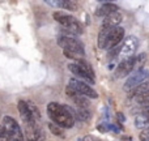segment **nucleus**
Instances as JSON below:
<instances>
[{"label": "nucleus", "instance_id": "1", "mask_svg": "<svg viewBox=\"0 0 149 141\" xmlns=\"http://www.w3.org/2000/svg\"><path fill=\"white\" fill-rule=\"evenodd\" d=\"M47 114L54 123L62 128H71L74 124V118L70 113V106L60 105L58 102H51L47 106Z\"/></svg>", "mask_w": 149, "mask_h": 141}, {"label": "nucleus", "instance_id": "2", "mask_svg": "<svg viewBox=\"0 0 149 141\" xmlns=\"http://www.w3.org/2000/svg\"><path fill=\"white\" fill-rule=\"evenodd\" d=\"M58 44L63 49V52L67 58L73 60H77L79 58H84L85 49L84 44L71 35H62L58 38Z\"/></svg>", "mask_w": 149, "mask_h": 141}, {"label": "nucleus", "instance_id": "3", "mask_svg": "<svg viewBox=\"0 0 149 141\" xmlns=\"http://www.w3.org/2000/svg\"><path fill=\"white\" fill-rule=\"evenodd\" d=\"M52 17L56 22H59L63 28L67 29V31H70L71 34H82V26L73 16L67 15L63 10H55L52 13Z\"/></svg>", "mask_w": 149, "mask_h": 141}, {"label": "nucleus", "instance_id": "4", "mask_svg": "<svg viewBox=\"0 0 149 141\" xmlns=\"http://www.w3.org/2000/svg\"><path fill=\"white\" fill-rule=\"evenodd\" d=\"M3 128L4 132L8 133L13 139V141H24L22 129L20 124L12 118V116H4L3 118Z\"/></svg>", "mask_w": 149, "mask_h": 141}, {"label": "nucleus", "instance_id": "5", "mask_svg": "<svg viewBox=\"0 0 149 141\" xmlns=\"http://www.w3.org/2000/svg\"><path fill=\"white\" fill-rule=\"evenodd\" d=\"M68 85H70L72 89L76 90L79 94L85 95V97H88V98H97L98 97L97 92L92 88V85L86 84L85 81H81L80 78H71Z\"/></svg>", "mask_w": 149, "mask_h": 141}, {"label": "nucleus", "instance_id": "6", "mask_svg": "<svg viewBox=\"0 0 149 141\" xmlns=\"http://www.w3.org/2000/svg\"><path fill=\"white\" fill-rule=\"evenodd\" d=\"M68 69L72 72L77 78H80L81 81H85L86 84L93 85L95 82L94 81V80H95L94 73H93V72H89L88 69H85L84 67L76 64V63H71V64H68Z\"/></svg>", "mask_w": 149, "mask_h": 141}, {"label": "nucleus", "instance_id": "7", "mask_svg": "<svg viewBox=\"0 0 149 141\" xmlns=\"http://www.w3.org/2000/svg\"><path fill=\"white\" fill-rule=\"evenodd\" d=\"M149 78V72L147 69H139L137 72H135L131 77L126 81V84L123 85V89L124 90H132L134 88L139 86V85L144 84L145 81Z\"/></svg>", "mask_w": 149, "mask_h": 141}, {"label": "nucleus", "instance_id": "8", "mask_svg": "<svg viewBox=\"0 0 149 141\" xmlns=\"http://www.w3.org/2000/svg\"><path fill=\"white\" fill-rule=\"evenodd\" d=\"M137 44H139V42H137L136 37H132V35L127 37L124 43H123V46L120 47L119 58H120L122 60H126V59L132 58V55H134L137 50Z\"/></svg>", "mask_w": 149, "mask_h": 141}, {"label": "nucleus", "instance_id": "9", "mask_svg": "<svg viewBox=\"0 0 149 141\" xmlns=\"http://www.w3.org/2000/svg\"><path fill=\"white\" fill-rule=\"evenodd\" d=\"M136 67V58H130V59L122 60L119 65L115 69V76L116 77H124L128 73H131Z\"/></svg>", "mask_w": 149, "mask_h": 141}, {"label": "nucleus", "instance_id": "10", "mask_svg": "<svg viewBox=\"0 0 149 141\" xmlns=\"http://www.w3.org/2000/svg\"><path fill=\"white\" fill-rule=\"evenodd\" d=\"M18 113H20V116H21V119H22V122H24L25 126H30V124L38 123V122L33 118V115H31L26 101H22V99L18 101Z\"/></svg>", "mask_w": 149, "mask_h": 141}, {"label": "nucleus", "instance_id": "11", "mask_svg": "<svg viewBox=\"0 0 149 141\" xmlns=\"http://www.w3.org/2000/svg\"><path fill=\"white\" fill-rule=\"evenodd\" d=\"M25 137L28 141H45V135L38 124L25 126Z\"/></svg>", "mask_w": 149, "mask_h": 141}, {"label": "nucleus", "instance_id": "12", "mask_svg": "<svg viewBox=\"0 0 149 141\" xmlns=\"http://www.w3.org/2000/svg\"><path fill=\"white\" fill-rule=\"evenodd\" d=\"M123 38H124V29L120 28V26L114 28L113 30H111L110 39H109V42H107L106 50H111V49H114V47H116L122 42Z\"/></svg>", "mask_w": 149, "mask_h": 141}, {"label": "nucleus", "instance_id": "13", "mask_svg": "<svg viewBox=\"0 0 149 141\" xmlns=\"http://www.w3.org/2000/svg\"><path fill=\"white\" fill-rule=\"evenodd\" d=\"M122 22V15L119 12H114L106 16L102 21V28H116Z\"/></svg>", "mask_w": 149, "mask_h": 141}, {"label": "nucleus", "instance_id": "14", "mask_svg": "<svg viewBox=\"0 0 149 141\" xmlns=\"http://www.w3.org/2000/svg\"><path fill=\"white\" fill-rule=\"evenodd\" d=\"M52 8H64L68 10H76V4L72 0H45Z\"/></svg>", "mask_w": 149, "mask_h": 141}, {"label": "nucleus", "instance_id": "15", "mask_svg": "<svg viewBox=\"0 0 149 141\" xmlns=\"http://www.w3.org/2000/svg\"><path fill=\"white\" fill-rule=\"evenodd\" d=\"M114 12H118V5L113 4V3H103L100 8L95 9V16H98V17H106V16L111 15Z\"/></svg>", "mask_w": 149, "mask_h": 141}, {"label": "nucleus", "instance_id": "16", "mask_svg": "<svg viewBox=\"0 0 149 141\" xmlns=\"http://www.w3.org/2000/svg\"><path fill=\"white\" fill-rule=\"evenodd\" d=\"M114 28H102L98 34V47L102 50H106V46H107V42L110 39V34L111 30Z\"/></svg>", "mask_w": 149, "mask_h": 141}, {"label": "nucleus", "instance_id": "17", "mask_svg": "<svg viewBox=\"0 0 149 141\" xmlns=\"http://www.w3.org/2000/svg\"><path fill=\"white\" fill-rule=\"evenodd\" d=\"M92 118V114L88 108H84V107H79L77 110H74V119L77 120H81V122H88Z\"/></svg>", "mask_w": 149, "mask_h": 141}, {"label": "nucleus", "instance_id": "18", "mask_svg": "<svg viewBox=\"0 0 149 141\" xmlns=\"http://www.w3.org/2000/svg\"><path fill=\"white\" fill-rule=\"evenodd\" d=\"M86 98L88 97H85V95H81V94H79V93H76L73 97H71V99H72L73 102L79 106V107L88 108V107H89V102H88Z\"/></svg>", "mask_w": 149, "mask_h": 141}, {"label": "nucleus", "instance_id": "19", "mask_svg": "<svg viewBox=\"0 0 149 141\" xmlns=\"http://www.w3.org/2000/svg\"><path fill=\"white\" fill-rule=\"evenodd\" d=\"M135 126L137 127V128H149V119L147 118V115L145 114H143V115H139L136 119H135Z\"/></svg>", "mask_w": 149, "mask_h": 141}, {"label": "nucleus", "instance_id": "20", "mask_svg": "<svg viewBox=\"0 0 149 141\" xmlns=\"http://www.w3.org/2000/svg\"><path fill=\"white\" fill-rule=\"evenodd\" d=\"M49 129H50V132H51L52 135H55V136H58V137H63V136H64L63 128L60 126H58L56 123H54V122L49 123Z\"/></svg>", "mask_w": 149, "mask_h": 141}, {"label": "nucleus", "instance_id": "21", "mask_svg": "<svg viewBox=\"0 0 149 141\" xmlns=\"http://www.w3.org/2000/svg\"><path fill=\"white\" fill-rule=\"evenodd\" d=\"M28 107H29V110H30V113H31V115H33V118L36 119L37 122H39V119H41V114H39V110H38V107H37L36 105H34L33 102H30V101H28Z\"/></svg>", "mask_w": 149, "mask_h": 141}, {"label": "nucleus", "instance_id": "22", "mask_svg": "<svg viewBox=\"0 0 149 141\" xmlns=\"http://www.w3.org/2000/svg\"><path fill=\"white\" fill-rule=\"evenodd\" d=\"M145 58H147V55L145 54H140L136 56V65L137 67H140V65H143L145 63Z\"/></svg>", "mask_w": 149, "mask_h": 141}, {"label": "nucleus", "instance_id": "23", "mask_svg": "<svg viewBox=\"0 0 149 141\" xmlns=\"http://www.w3.org/2000/svg\"><path fill=\"white\" fill-rule=\"evenodd\" d=\"M109 51H110V52H109V55H110L111 58H115L116 55H119V52H120V47L116 46V47H114V49L109 50Z\"/></svg>", "mask_w": 149, "mask_h": 141}, {"label": "nucleus", "instance_id": "24", "mask_svg": "<svg viewBox=\"0 0 149 141\" xmlns=\"http://www.w3.org/2000/svg\"><path fill=\"white\" fill-rule=\"evenodd\" d=\"M0 141H13V139H12V137H10L8 133L3 132V135L0 136Z\"/></svg>", "mask_w": 149, "mask_h": 141}, {"label": "nucleus", "instance_id": "25", "mask_svg": "<svg viewBox=\"0 0 149 141\" xmlns=\"http://www.w3.org/2000/svg\"><path fill=\"white\" fill-rule=\"evenodd\" d=\"M116 118H118V120H119V123H124V120H126V118H124V115H123V113H116Z\"/></svg>", "mask_w": 149, "mask_h": 141}, {"label": "nucleus", "instance_id": "26", "mask_svg": "<svg viewBox=\"0 0 149 141\" xmlns=\"http://www.w3.org/2000/svg\"><path fill=\"white\" fill-rule=\"evenodd\" d=\"M98 1H101V3H113L114 0H98Z\"/></svg>", "mask_w": 149, "mask_h": 141}, {"label": "nucleus", "instance_id": "27", "mask_svg": "<svg viewBox=\"0 0 149 141\" xmlns=\"http://www.w3.org/2000/svg\"><path fill=\"white\" fill-rule=\"evenodd\" d=\"M3 132H4V128H3V124H0V136L3 135Z\"/></svg>", "mask_w": 149, "mask_h": 141}, {"label": "nucleus", "instance_id": "28", "mask_svg": "<svg viewBox=\"0 0 149 141\" xmlns=\"http://www.w3.org/2000/svg\"><path fill=\"white\" fill-rule=\"evenodd\" d=\"M144 114L147 115V118L149 119V108H147V110H145V113H144Z\"/></svg>", "mask_w": 149, "mask_h": 141}]
</instances>
